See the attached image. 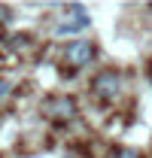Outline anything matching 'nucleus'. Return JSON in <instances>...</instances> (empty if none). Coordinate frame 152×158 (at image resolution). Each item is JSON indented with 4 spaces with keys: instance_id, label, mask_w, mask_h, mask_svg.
I'll use <instances>...</instances> for the list:
<instances>
[{
    "instance_id": "1",
    "label": "nucleus",
    "mask_w": 152,
    "mask_h": 158,
    "mask_svg": "<svg viewBox=\"0 0 152 158\" xmlns=\"http://www.w3.org/2000/svg\"><path fill=\"white\" fill-rule=\"evenodd\" d=\"M76 113H79V106L70 94H49L43 100V116L55 125H70L76 118Z\"/></svg>"
},
{
    "instance_id": "2",
    "label": "nucleus",
    "mask_w": 152,
    "mask_h": 158,
    "mask_svg": "<svg viewBox=\"0 0 152 158\" xmlns=\"http://www.w3.org/2000/svg\"><path fill=\"white\" fill-rule=\"evenodd\" d=\"M122 85H125V79H122L119 70H100L91 79V94L97 100H103V103H113L119 98V91H122Z\"/></svg>"
},
{
    "instance_id": "3",
    "label": "nucleus",
    "mask_w": 152,
    "mask_h": 158,
    "mask_svg": "<svg viewBox=\"0 0 152 158\" xmlns=\"http://www.w3.org/2000/svg\"><path fill=\"white\" fill-rule=\"evenodd\" d=\"M64 58L70 61V67H73V70L85 67V64H91V58H95V43H91V40H76V43L67 46Z\"/></svg>"
},
{
    "instance_id": "4",
    "label": "nucleus",
    "mask_w": 152,
    "mask_h": 158,
    "mask_svg": "<svg viewBox=\"0 0 152 158\" xmlns=\"http://www.w3.org/2000/svg\"><path fill=\"white\" fill-rule=\"evenodd\" d=\"M91 24V19H79V21H64V24H58L55 27V37H67V34H79V31H85Z\"/></svg>"
},
{
    "instance_id": "5",
    "label": "nucleus",
    "mask_w": 152,
    "mask_h": 158,
    "mask_svg": "<svg viewBox=\"0 0 152 158\" xmlns=\"http://www.w3.org/2000/svg\"><path fill=\"white\" fill-rule=\"evenodd\" d=\"M107 158H143V155H140L137 149H131V146H116Z\"/></svg>"
},
{
    "instance_id": "6",
    "label": "nucleus",
    "mask_w": 152,
    "mask_h": 158,
    "mask_svg": "<svg viewBox=\"0 0 152 158\" xmlns=\"http://www.w3.org/2000/svg\"><path fill=\"white\" fill-rule=\"evenodd\" d=\"M0 24H12V12L6 6H0Z\"/></svg>"
},
{
    "instance_id": "7",
    "label": "nucleus",
    "mask_w": 152,
    "mask_h": 158,
    "mask_svg": "<svg viewBox=\"0 0 152 158\" xmlns=\"http://www.w3.org/2000/svg\"><path fill=\"white\" fill-rule=\"evenodd\" d=\"M9 91H12V85H9L6 79H0V100H3V98H9Z\"/></svg>"
}]
</instances>
